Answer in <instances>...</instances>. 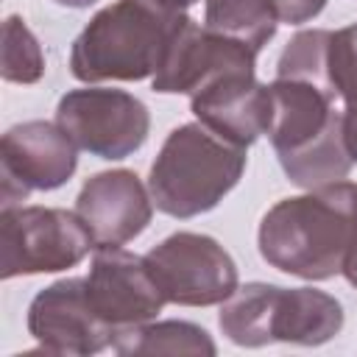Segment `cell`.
<instances>
[{"mask_svg": "<svg viewBox=\"0 0 357 357\" xmlns=\"http://www.w3.org/2000/svg\"><path fill=\"white\" fill-rule=\"evenodd\" d=\"M357 218V184L335 181L276 201L259 220V257L290 276L324 282L343 271Z\"/></svg>", "mask_w": 357, "mask_h": 357, "instance_id": "6da1fadb", "label": "cell"}, {"mask_svg": "<svg viewBox=\"0 0 357 357\" xmlns=\"http://www.w3.org/2000/svg\"><path fill=\"white\" fill-rule=\"evenodd\" d=\"M187 17L173 0H114L75 36L70 73L84 84L153 78Z\"/></svg>", "mask_w": 357, "mask_h": 357, "instance_id": "7a4b0ae2", "label": "cell"}, {"mask_svg": "<svg viewBox=\"0 0 357 357\" xmlns=\"http://www.w3.org/2000/svg\"><path fill=\"white\" fill-rule=\"evenodd\" d=\"M245 162L243 145L223 139L201 120L184 123L162 142L151 165L148 192L159 212L187 220L215 209L243 178Z\"/></svg>", "mask_w": 357, "mask_h": 357, "instance_id": "3957f363", "label": "cell"}, {"mask_svg": "<svg viewBox=\"0 0 357 357\" xmlns=\"http://www.w3.org/2000/svg\"><path fill=\"white\" fill-rule=\"evenodd\" d=\"M218 326L234 346L245 349L268 343L321 346L340 335L343 304L318 287L248 282L220 304Z\"/></svg>", "mask_w": 357, "mask_h": 357, "instance_id": "277c9868", "label": "cell"}, {"mask_svg": "<svg viewBox=\"0 0 357 357\" xmlns=\"http://www.w3.org/2000/svg\"><path fill=\"white\" fill-rule=\"evenodd\" d=\"M92 248V231L75 209L67 212L56 206H3L0 212L3 279L75 268Z\"/></svg>", "mask_w": 357, "mask_h": 357, "instance_id": "5b68a950", "label": "cell"}, {"mask_svg": "<svg viewBox=\"0 0 357 357\" xmlns=\"http://www.w3.org/2000/svg\"><path fill=\"white\" fill-rule=\"evenodd\" d=\"M56 123L81 151L109 162L137 153L151 131L148 106L112 86L70 89L56 106Z\"/></svg>", "mask_w": 357, "mask_h": 357, "instance_id": "8992f818", "label": "cell"}, {"mask_svg": "<svg viewBox=\"0 0 357 357\" xmlns=\"http://www.w3.org/2000/svg\"><path fill=\"white\" fill-rule=\"evenodd\" d=\"M145 259L167 304L212 307L240 287L231 254L209 234L176 231L153 245Z\"/></svg>", "mask_w": 357, "mask_h": 357, "instance_id": "52a82bcc", "label": "cell"}, {"mask_svg": "<svg viewBox=\"0 0 357 357\" xmlns=\"http://www.w3.org/2000/svg\"><path fill=\"white\" fill-rule=\"evenodd\" d=\"M78 167V145L59 123L28 120L11 126L0 139V195L3 206L25 201L31 192L64 187Z\"/></svg>", "mask_w": 357, "mask_h": 357, "instance_id": "ba28073f", "label": "cell"}, {"mask_svg": "<svg viewBox=\"0 0 357 357\" xmlns=\"http://www.w3.org/2000/svg\"><path fill=\"white\" fill-rule=\"evenodd\" d=\"M25 324L45 354H98L109 349L117 335V329L95 312L86 293V276L59 279L39 290L28 304Z\"/></svg>", "mask_w": 357, "mask_h": 357, "instance_id": "9c48e42d", "label": "cell"}, {"mask_svg": "<svg viewBox=\"0 0 357 357\" xmlns=\"http://www.w3.org/2000/svg\"><path fill=\"white\" fill-rule=\"evenodd\" d=\"M86 293L95 312L117 332L153 321L167 304L148 268V259L120 245L95 248L86 276Z\"/></svg>", "mask_w": 357, "mask_h": 357, "instance_id": "30bf717a", "label": "cell"}, {"mask_svg": "<svg viewBox=\"0 0 357 357\" xmlns=\"http://www.w3.org/2000/svg\"><path fill=\"white\" fill-rule=\"evenodd\" d=\"M229 70H257V53L187 17L167 47L162 67L151 78V86L162 95H192Z\"/></svg>", "mask_w": 357, "mask_h": 357, "instance_id": "8fae6325", "label": "cell"}, {"mask_svg": "<svg viewBox=\"0 0 357 357\" xmlns=\"http://www.w3.org/2000/svg\"><path fill=\"white\" fill-rule=\"evenodd\" d=\"M75 212L92 231L95 248L126 245L139 237L153 218V198L134 170L117 167L84 181Z\"/></svg>", "mask_w": 357, "mask_h": 357, "instance_id": "7c38bea8", "label": "cell"}, {"mask_svg": "<svg viewBox=\"0 0 357 357\" xmlns=\"http://www.w3.org/2000/svg\"><path fill=\"white\" fill-rule=\"evenodd\" d=\"M190 109L206 128L248 148L268 134L271 89L257 81L254 70H229L192 92Z\"/></svg>", "mask_w": 357, "mask_h": 357, "instance_id": "4fadbf2b", "label": "cell"}, {"mask_svg": "<svg viewBox=\"0 0 357 357\" xmlns=\"http://www.w3.org/2000/svg\"><path fill=\"white\" fill-rule=\"evenodd\" d=\"M268 89H271L268 139L279 162L318 145L343 123V112L335 109V98L310 81L273 78Z\"/></svg>", "mask_w": 357, "mask_h": 357, "instance_id": "5bb4252c", "label": "cell"}, {"mask_svg": "<svg viewBox=\"0 0 357 357\" xmlns=\"http://www.w3.org/2000/svg\"><path fill=\"white\" fill-rule=\"evenodd\" d=\"M112 349L117 354H218L209 332L190 321H145L126 326L114 335Z\"/></svg>", "mask_w": 357, "mask_h": 357, "instance_id": "9a60e30c", "label": "cell"}, {"mask_svg": "<svg viewBox=\"0 0 357 357\" xmlns=\"http://www.w3.org/2000/svg\"><path fill=\"white\" fill-rule=\"evenodd\" d=\"M204 25L259 53L273 39L279 14L273 0H206Z\"/></svg>", "mask_w": 357, "mask_h": 357, "instance_id": "2e32d148", "label": "cell"}, {"mask_svg": "<svg viewBox=\"0 0 357 357\" xmlns=\"http://www.w3.org/2000/svg\"><path fill=\"white\" fill-rule=\"evenodd\" d=\"M329 64H332V31L307 28V31H298L284 45V50L279 56V64H276V78L310 81V84L326 89L335 98L332 78H329Z\"/></svg>", "mask_w": 357, "mask_h": 357, "instance_id": "e0dca14e", "label": "cell"}, {"mask_svg": "<svg viewBox=\"0 0 357 357\" xmlns=\"http://www.w3.org/2000/svg\"><path fill=\"white\" fill-rule=\"evenodd\" d=\"M0 75L8 84H36L45 75V53L22 17L11 14L3 22Z\"/></svg>", "mask_w": 357, "mask_h": 357, "instance_id": "ac0fdd59", "label": "cell"}, {"mask_svg": "<svg viewBox=\"0 0 357 357\" xmlns=\"http://www.w3.org/2000/svg\"><path fill=\"white\" fill-rule=\"evenodd\" d=\"M340 78H337V100H343V128H346V142L351 151V159L357 165V28L346 45Z\"/></svg>", "mask_w": 357, "mask_h": 357, "instance_id": "d6986e66", "label": "cell"}, {"mask_svg": "<svg viewBox=\"0 0 357 357\" xmlns=\"http://www.w3.org/2000/svg\"><path fill=\"white\" fill-rule=\"evenodd\" d=\"M324 6L326 0H273L279 22H287V25H301L315 20L324 11Z\"/></svg>", "mask_w": 357, "mask_h": 357, "instance_id": "ffe728a7", "label": "cell"}, {"mask_svg": "<svg viewBox=\"0 0 357 357\" xmlns=\"http://www.w3.org/2000/svg\"><path fill=\"white\" fill-rule=\"evenodd\" d=\"M343 279L357 290V218H354V229H351V240H349V248H346V257H343Z\"/></svg>", "mask_w": 357, "mask_h": 357, "instance_id": "44dd1931", "label": "cell"}, {"mask_svg": "<svg viewBox=\"0 0 357 357\" xmlns=\"http://www.w3.org/2000/svg\"><path fill=\"white\" fill-rule=\"evenodd\" d=\"M56 6H64V8H89L95 6L98 0H53Z\"/></svg>", "mask_w": 357, "mask_h": 357, "instance_id": "7402d4cb", "label": "cell"}, {"mask_svg": "<svg viewBox=\"0 0 357 357\" xmlns=\"http://www.w3.org/2000/svg\"><path fill=\"white\" fill-rule=\"evenodd\" d=\"M173 3H176L178 8H184V11H187V8H190V6H195L198 0H173Z\"/></svg>", "mask_w": 357, "mask_h": 357, "instance_id": "603a6c76", "label": "cell"}]
</instances>
